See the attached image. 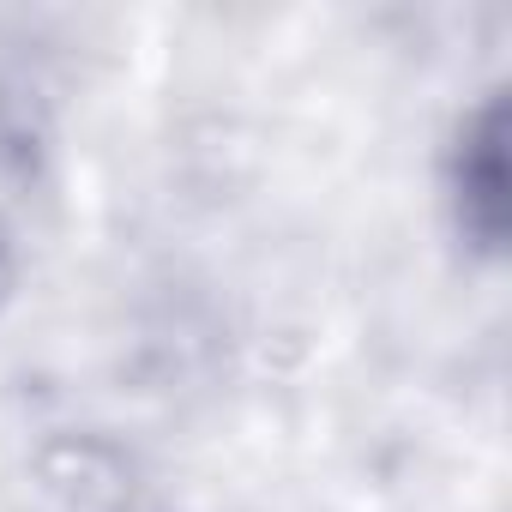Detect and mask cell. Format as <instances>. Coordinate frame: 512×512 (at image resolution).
Returning <instances> with one entry per match:
<instances>
[{
    "label": "cell",
    "mask_w": 512,
    "mask_h": 512,
    "mask_svg": "<svg viewBox=\"0 0 512 512\" xmlns=\"http://www.w3.org/2000/svg\"><path fill=\"white\" fill-rule=\"evenodd\" d=\"M13 278H19V266H13V247L0 241V308L13 302Z\"/></svg>",
    "instance_id": "3957f363"
},
{
    "label": "cell",
    "mask_w": 512,
    "mask_h": 512,
    "mask_svg": "<svg viewBox=\"0 0 512 512\" xmlns=\"http://www.w3.org/2000/svg\"><path fill=\"white\" fill-rule=\"evenodd\" d=\"M37 488L55 512H157L133 458L103 434H55L37 452Z\"/></svg>",
    "instance_id": "7a4b0ae2"
},
{
    "label": "cell",
    "mask_w": 512,
    "mask_h": 512,
    "mask_svg": "<svg viewBox=\"0 0 512 512\" xmlns=\"http://www.w3.org/2000/svg\"><path fill=\"white\" fill-rule=\"evenodd\" d=\"M446 199H452V223L476 253H500L506 247V97L488 91L452 139L446 157Z\"/></svg>",
    "instance_id": "6da1fadb"
}]
</instances>
